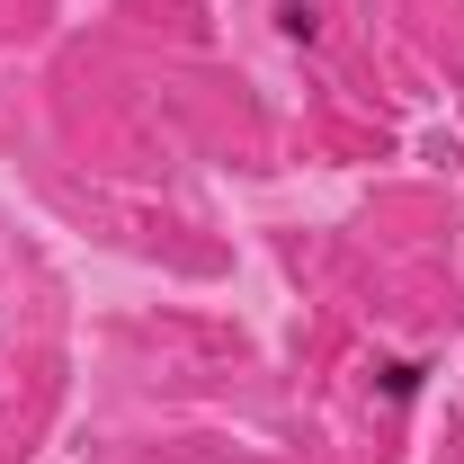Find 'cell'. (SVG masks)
Wrapping results in <instances>:
<instances>
[{"label": "cell", "instance_id": "cell-1", "mask_svg": "<svg viewBox=\"0 0 464 464\" xmlns=\"http://www.w3.org/2000/svg\"><path fill=\"white\" fill-rule=\"evenodd\" d=\"M375 384H384V402H411V393L429 384V366H420V357H393V366H375Z\"/></svg>", "mask_w": 464, "mask_h": 464}, {"label": "cell", "instance_id": "cell-2", "mask_svg": "<svg viewBox=\"0 0 464 464\" xmlns=\"http://www.w3.org/2000/svg\"><path fill=\"white\" fill-rule=\"evenodd\" d=\"M277 27H286L295 45H313V36H322V18H313V9H304V0H286V9H277Z\"/></svg>", "mask_w": 464, "mask_h": 464}]
</instances>
